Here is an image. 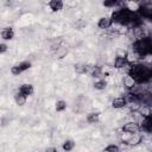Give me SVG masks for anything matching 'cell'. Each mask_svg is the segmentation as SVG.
Here are the masks:
<instances>
[{
  "mask_svg": "<svg viewBox=\"0 0 152 152\" xmlns=\"http://www.w3.org/2000/svg\"><path fill=\"white\" fill-rule=\"evenodd\" d=\"M102 152H120V148H119V146L118 145H114V144H110V145H108Z\"/></svg>",
  "mask_w": 152,
  "mask_h": 152,
  "instance_id": "24",
  "label": "cell"
},
{
  "mask_svg": "<svg viewBox=\"0 0 152 152\" xmlns=\"http://www.w3.org/2000/svg\"><path fill=\"white\" fill-rule=\"evenodd\" d=\"M125 106H127V102H126V100H125L124 96L115 97V99L112 101V107L115 108V109H121V108H124Z\"/></svg>",
  "mask_w": 152,
  "mask_h": 152,
  "instance_id": "13",
  "label": "cell"
},
{
  "mask_svg": "<svg viewBox=\"0 0 152 152\" xmlns=\"http://www.w3.org/2000/svg\"><path fill=\"white\" fill-rule=\"evenodd\" d=\"M127 75L131 76L137 84L147 83L152 77V69L142 63H134L131 64L129 70L127 71Z\"/></svg>",
  "mask_w": 152,
  "mask_h": 152,
  "instance_id": "1",
  "label": "cell"
},
{
  "mask_svg": "<svg viewBox=\"0 0 152 152\" xmlns=\"http://www.w3.org/2000/svg\"><path fill=\"white\" fill-rule=\"evenodd\" d=\"M113 25L110 18H107V17H102L99 19L97 21V27L101 28V30H106V28H109L110 26Z\"/></svg>",
  "mask_w": 152,
  "mask_h": 152,
  "instance_id": "11",
  "label": "cell"
},
{
  "mask_svg": "<svg viewBox=\"0 0 152 152\" xmlns=\"http://www.w3.org/2000/svg\"><path fill=\"white\" fill-rule=\"evenodd\" d=\"M7 49H8L7 44H5V43H0V55H1V53H5V52L7 51Z\"/></svg>",
  "mask_w": 152,
  "mask_h": 152,
  "instance_id": "27",
  "label": "cell"
},
{
  "mask_svg": "<svg viewBox=\"0 0 152 152\" xmlns=\"http://www.w3.org/2000/svg\"><path fill=\"white\" fill-rule=\"evenodd\" d=\"M48 6L50 7V10L52 12H59L61 10H63L64 2L62 0H51L48 2Z\"/></svg>",
  "mask_w": 152,
  "mask_h": 152,
  "instance_id": "8",
  "label": "cell"
},
{
  "mask_svg": "<svg viewBox=\"0 0 152 152\" xmlns=\"http://www.w3.org/2000/svg\"><path fill=\"white\" fill-rule=\"evenodd\" d=\"M122 132L127 133V134H131V135H134V134H139L140 132V128H139V124L135 122V121H129V122H126L124 126H122Z\"/></svg>",
  "mask_w": 152,
  "mask_h": 152,
  "instance_id": "3",
  "label": "cell"
},
{
  "mask_svg": "<svg viewBox=\"0 0 152 152\" xmlns=\"http://www.w3.org/2000/svg\"><path fill=\"white\" fill-rule=\"evenodd\" d=\"M62 148H63V151H65V152H70V151H72V150L75 148V141L71 140V139L65 140V141L63 142V145H62Z\"/></svg>",
  "mask_w": 152,
  "mask_h": 152,
  "instance_id": "18",
  "label": "cell"
},
{
  "mask_svg": "<svg viewBox=\"0 0 152 152\" xmlns=\"http://www.w3.org/2000/svg\"><path fill=\"white\" fill-rule=\"evenodd\" d=\"M103 75V71H102V68L101 66H95L91 71V77L94 78H99V77H102Z\"/></svg>",
  "mask_w": 152,
  "mask_h": 152,
  "instance_id": "23",
  "label": "cell"
},
{
  "mask_svg": "<svg viewBox=\"0 0 152 152\" xmlns=\"http://www.w3.org/2000/svg\"><path fill=\"white\" fill-rule=\"evenodd\" d=\"M128 64V62H127V58H126V56H116L115 57V59H114V68H116V69H122V68H125L126 65Z\"/></svg>",
  "mask_w": 152,
  "mask_h": 152,
  "instance_id": "9",
  "label": "cell"
},
{
  "mask_svg": "<svg viewBox=\"0 0 152 152\" xmlns=\"http://www.w3.org/2000/svg\"><path fill=\"white\" fill-rule=\"evenodd\" d=\"M0 36L4 40H11L14 38V31L12 27H5L1 32H0Z\"/></svg>",
  "mask_w": 152,
  "mask_h": 152,
  "instance_id": "12",
  "label": "cell"
},
{
  "mask_svg": "<svg viewBox=\"0 0 152 152\" xmlns=\"http://www.w3.org/2000/svg\"><path fill=\"white\" fill-rule=\"evenodd\" d=\"M20 94H23V95H25L26 97L27 96H30V95H32L33 94V91H34V88H33V86L32 84H30V83H24V84H21L20 87H19V90H18Z\"/></svg>",
  "mask_w": 152,
  "mask_h": 152,
  "instance_id": "6",
  "label": "cell"
},
{
  "mask_svg": "<svg viewBox=\"0 0 152 152\" xmlns=\"http://www.w3.org/2000/svg\"><path fill=\"white\" fill-rule=\"evenodd\" d=\"M26 99H27V97H26L25 95L20 94L19 91L14 95V101H15V103H17L18 106H20V107H21V106H24V104L26 103Z\"/></svg>",
  "mask_w": 152,
  "mask_h": 152,
  "instance_id": "19",
  "label": "cell"
},
{
  "mask_svg": "<svg viewBox=\"0 0 152 152\" xmlns=\"http://www.w3.org/2000/svg\"><path fill=\"white\" fill-rule=\"evenodd\" d=\"M141 140H142V137H141L140 134H134V135L131 137L129 139L122 140V144L128 145V146H137V145H139V144L141 142Z\"/></svg>",
  "mask_w": 152,
  "mask_h": 152,
  "instance_id": "7",
  "label": "cell"
},
{
  "mask_svg": "<svg viewBox=\"0 0 152 152\" xmlns=\"http://www.w3.org/2000/svg\"><path fill=\"white\" fill-rule=\"evenodd\" d=\"M15 65H17V68L19 69V71H20V72H23V71H26V70H28V69L32 66L31 62H28V61H24V62H20L19 64H15Z\"/></svg>",
  "mask_w": 152,
  "mask_h": 152,
  "instance_id": "20",
  "label": "cell"
},
{
  "mask_svg": "<svg viewBox=\"0 0 152 152\" xmlns=\"http://www.w3.org/2000/svg\"><path fill=\"white\" fill-rule=\"evenodd\" d=\"M1 122H2V124H1V126H6V125H7L6 122H8V120H7V119H2V121H1Z\"/></svg>",
  "mask_w": 152,
  "mask_h": 152,
  "instance_id": "29",
  "label": "cell"
},
{
  "mask_svg": "<svg viewBox=\"0 0 152 152\" xmlns=\"http://www.w3.org/2000/svg\"><path fill=\"white\" fill-rule=\"evenodd\" d=\"M100 121V113L99 112H93V113H89L87 115V122L93 125V124H97Z\"/></svg>",
  "mask_w": 152,
  "mask_h": 152,
  "instance_id": "15",
  "label": "cell"
},
{
  "mask_svg": "<svg viewBox=\"0 0 152 152\" xmlns=\"http://www.w3.org/2000/svg\"><path fill=\"white\" fill-rule=\"evenodd\" d=\"M44 152H58V151H57L56 147H48V148L44 150Z\"/></svg>",
  "mask_w": 152,
  "mask_h": 152,
  "instance_id": "28",
  "label": "cell"
},
{
  "mask_svg": "<svg viewBox=\"0 0 152 152\" xmlns=\"http://www.w3.org/2000/svg\"><path fill=\"white\" fill-rule=\"evenodd\" d=\"M138 113L141 115V118H146V116H151V106L148 104H141Z\"/></svg>",
  "mask_w": 152,
  "mask_h": 152,
  "instance_id": "16",
  "label": "cell"
},
{
  "mask_svg": "<svg viewBox=\"0 0 152 152\" xmlns=\"http://www.w3.org/2000/svg\"><path fill=\"white\" fill-rule=\"evenodd\" d=\"M133 51L140 57H146L148 55L152 53V42H151V38L147 37V36H144L142 38H139V39H135L133 45Z\"/></svg>",
  "mask_w": 152,
  "mask_h": 152,
  "instance_id": "2",
  "label": "cell"
},
{
  "mask_svg": "<svg viewBox=\"0 0 152 152\" xmlns=\"http://www.w3.org/2000/svg\"><path fill=\"white\" fill-rule=\"evenodd\" d=\"M102 5L104 6V7H115V6H118V1L116 0H109V1H103L102 2Z\"/></svg>",
  "mask_w": 152,
  "mask_h": 152,
  "instance_id": "25",
  "label": "cell"
},
{
  "mask_svg": "<svg viewBox=\"0 0 152 152\" xmlns=\"http://www.w3.org/2000/svg\"><path fill=\"white\" fill-rule=\"evenodd\" d=\"M122 83H124V87L128 90V91H132L134 88H135V82H134V80L131 77V76H128V75H126L124 78H122Z\"/></svg>",
  "mask_w": 152,
  "mask_h": 152,
  "instance_id": "10",
  "label": "cell"
},
{
  "mask_svg": "<svg viewBox=\"0 0 152 152\" xmlns=\"http://www.w3.org/2000/svg\"><path fill=\"white\" fill-rule=\"evenodd\" d=\"M140 132H146V133H151L152 131V121H151V116H146L141 119V122L139 125Z\"/></svg>",
  "mask_w": 152,
  "mask_h": 152,
  "instance_id": "5",
  "label": "cell"
},
{
  "mask_svg": "<svg viewBox=\"0 0 152 152\" xmlns=\"http://www.w3.org/2000/svg\"><path fill=\"white\" fill-rule=\"evenodd\" d=\"M68 53V48L65 46H62V45H57V48L55 49V56L56 58L61 59V58H64Z\"/></svg>",
  "mask_w": 152,
  "mask_h": 152,
  "instance_id": "14",
  "label": "cell"
},
{
  "mask_svg": "<svg viewBox=\"0 0 152 152\" xmlns=\"http://www.w3.org/2000/svg\"><path fill=\"white\" fill-rule=\"evenodd\" d=\"M74 69H75L76 74H80V75H83V74H86L88 71V66L84 63H76Z\"/></svg>",
  "mask_w": 152,
  "mask_h": 152,
  "instance_id": "17",
  "label": "cell"
},
{
  "mask_svg": "<svg viewBox=\"0 0 152 152\" xmlns=\"http://www.w3.org/2000/svg\"><path fill=\"white\" fill-rule=\"evenodd\" d=\"M107 87V81L101 78V80H97L95 83H94V89L96 90H104Z\"/></svg>",
  "mask_w": 152,
  "mask_h": 152,
  "instance_id": "21",
  "label": "cell"
},
{
  "mask_svg": "<svg viewBox=\"0 0 152 152\" xmlns=\"http://www.w3.org/2000/svg\"><path fill=\"white\" fill-rule=\"evenodd\" d=\"M135 12H137V14H138L140 18H146V19H148V20L152 19V8H151V7H147V6L142 5V4H140V5L137 7Z\"/></svg>",
  "mask_w": 152,
  "mask_h": 152,
  "instance_id": "4",
  "label": "cell"
},
{
  "mask_svg": "<svg viewBox=\"0 0 152 152\" xmlns=\"http://www.w3.org/2000/svg\"><path fill=\"white\" fill-rule=\"evenodd\" d=\"M55 109L56 112H64L66 109V102L64 100H58L55 104Z\"/></svg>",
  "mask_w": 152,
  "mask_h": 152,
  "instance_id": "22",
  "label": "cell"
},
{
  "mask_svg": "<svg viewBox=\"0 0 152 152\" xmlns=\"http://www.w3.org/2000/svg\"><path fill=\"white\" fill-rule=\"evenodd\" d=\"M84 26H87V23H86L84 20H82V19H80V20H77V21L75 23V27H76L77 30H81V28H83Z\"/></svg>",
  "mask_w": 152,
  "mask_h": 152,
  "instance_id": "26",
  "label": "cell"
}]
</instances>
